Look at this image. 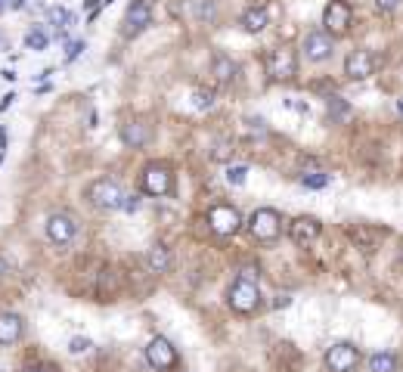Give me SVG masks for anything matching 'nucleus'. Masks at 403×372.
<instances>
[{
    "label": "nucleus",
    "instance_id": "nucleus-18",
    "mask_svg": "<svg viewBox=\"0 0 403 372\" xmlns=\"http://www.w3.org/2000/svg\"><path fill=\"white\" fill-rule=\"evenodd\" d=\"M211 74H214L220 84H227V81H233L236 78V62H233V56H227V53H214V59H211Z\"/></svg>",
    "mask_w": 403,
    "mask_h": 372
},
{
    "label": "nucleus",
    "instance_id": "nucleus-24",
    "mask_svg": "<svg viewBox=\"0 0 403 372\" xmlns=\"http://www.w3.org/2000/svg\"><path fill=\"white\" fill-rule=\"evenodd\" d=\"M245 174H248V167L245 165H236V167H227V180L229 183H245Z\"/></svg>",
    "mask_w": 403,
    "mask_h": 372
},
{
    "label": "nucleus",
    "instance_id": "nucleus-17",
    "mask_svg": "<svg viewBox=\"0 0 403 372\" xmlns=\"http://www.w3.org/2000/svg\"><path fill=\"white\" fill-rule=\"evenodd\" d=\"M242 28L248 31V34H258V31H264L267 28V22H270V16H267V10L264 6H248L245 12H242Z\"/></svg>",
    "mask_w": 403,
    "mask_h": 372
},
{
    "label": "nucleus",
    "instance_id": "nucleus-23",
    "mask_svg": "<svg viewBox=\"0 0 403 372\" xmlns=\"http://www.w3.org/2000/svg\"><path fill=\"white\" fill-rule=\"evenodd\" d=\"M329 183V177L322 171H310V174H301V186H307V189H322V186Z\"/></svg>",
    "mask_w": 403,
    "mask_h": 372
},
{
    "label": "nucleus",
    "instance_id": "nucleus-28",
    "mask_svg": "<svg viewBox=\"0 0 403 372\" xmlns=\"http://www.w3.org/2000/svg\"><path fill=\"white\" fill-rule=\"evenodd\" d=\"M81 50H84V43H81V41L68 43V53H65V59H68V62H72V59H74V56H78V53H81Z\"/></svg>",
    "mask_w": 403,
    "mask_h": 372
},
{
    "label": "nucleus",
    "instance_id": "nucleus-15",
    "mask_svg": "<svg viewBox=\"0 0 403 372\" xmlns=\"http://www.w3.org/2000/svg\"><path fill=\"white\" fill-rule=\"evenodd\" d=\"M22 332H25V320L19 313H0V344H16L19 338H22Z\"/></svg>",
    "mask_w": 403,
    "mask_h": 372
},
{
    "label": "nucleus",
    "instance_id": "nucleus-10",
    "mask_svg": "<svg viewBox=\"0 0 403 372\" xmlns=\"http://www.w3.org/2000/svg\"><path fill=\"white\" fill-rule=\"evenodd\" d=\"M149 25H152V6H149L146 0H134V3L127 6V16H124L121 34L124 37H136V34H143Z\"/></svg>",
    "mask_w": 403,
    "mask_h": 372
},
{
    "label": "nucleus",
    "instance_id": "nucleus-29",
    "mask_svg": "<svg viewBox=\"0 0 403 372\" xmlns=\"http://www.w3.org/2000/svg\"><path fill=\"white\" fill-rule=\"evenodd\" d=\"M136 205H140V198H136V196H124V205H121V208H124V211H136Z\"/></svg>",
    "mask_w": 403,
    "mask_h": 372
},
{
    "label": "nucleus",
    "instance_id": "nucleus-25",
    "mask_svg": "<svg viewBox=\"0 0 403 372\" xmlns=\"http://www.w3.org/2000/svg\"><path fill=\"white\" fill-rule=\"evenodd\" d=\"M90 338H72V341H68V351H72V353H87V351H90Z\"/></svg>",
    "mask_w": 403,
    "mask_h": 372
},
{
    "label": "nucleus",
    "instance_id": "nucleus-2",
    "mask_svg": "<svg viewBox=\"0 0 403 372\" xmlns=\"http://www.w3.org/2000/svg\"><path fill=\"white\" fill-rule=\"evenodd\" d=\"M87 198H90V205L99 208V211H118L124 205V189H121L118 180L99 177L87 186Z\"/></svg>",
    "mask_w": 403,
    "mask_h": 372
},
{
    "label": "nucleus",
    "instance_id": "nucleus-6",
    "mask_svg": "<svg viewBox=\"0 0 403 372\" xmlns=\"http://www.w3.org/2000/svg\"><path fill=\"white\" fill-rule=\"evenodd\" d=\"M351 22H353L351 3H344V0H329L326 10H322V25H326V34H332V37L347 34Z\"/></svg>",
    "mask_w": 403,
    "mask_h": 372
},
{
    "label": "nucleus",
    "instance_id": "nucleus-27",
    "mask_svg": "<svg viewBox=\"0 0 403 372\" xmlns=\"http://www.w3.org/2000/svg\"><path fill=\"white\" fill-rule=\"evenodd\" d=\"M375 6H378L382 12H394L397 6H400V0H375Z\"/></svg>",
    "mask_w": 403,
    "mask_h": 372
},
{
    "label": "nucleus",
    "instance_id": "nucleus-11",
    "mask_svg": "<svg viewBox=\"0 0 403 372\" xmlns=\"http://www.w3.org/2000/svg\"><path fill=\"white\" fill-rule=\"evenodd\" d=\"M146 360H149V366H152V369L165 372V369H171V366L177 363V351H174V344L167 338L155 335V338L146 344Z\"/></svg>",
    "mask_w": 403,
    "mask_h": 372
},
{
    "label": "nucleus",
    "instance_id": "nucleus-5",
    "mask_svg": "<svg viewBox=\"0 0 403 372\" xmlns=\"http://www.w3.org/2000/svg\"><path fill=\"white\" fill-rule=\"evenodd\" d=\"M208 227L214 229L217 236H236L242 229V214L239 208H233V205H211L208 208Z\"/></svg>",
    "mask_w": 403,
    "mask_h": 372
},
{
    "label": "nucleus",
    "instance_id": "nucleus-7",
    "mask_svg": "<svg viewBox=\"0 0 403 372\" xmlns=\"http://www.w3.org/2000/svg\"><path fill=\"white\" fill-rule=\"evenodd\" d=\"M171 189H174V174L167 165L152 161V165L143 167V192H149V196H167Z\"/></svg>",
    "mask_w": 403,
    "mask_h": 372
},
{
    "label": "nucleus",
    "instance_id": "nucleus-3",
    "mask_svg": "<svg viewBox=\"0 0 403 372\" xmlns=\"http://www.w3.org/2000/svg\"><path fill=\"white\" fill-rule=\"evenodd\" d=\"M248 233H251V239L258 242H276L279 233H282V217H279V211L273 208H258L251 217H248Z\"/></svg>",
    "mask_w": 403,
    "mask_h": 372
},
{
    "label": "nucleus",
    "instance_id": "nucleus-22",
    "mask_svg": "<svg viewBox=\"0 0 403 372\" xmlns=\"http://www.w3.org/2000/svg\"><path fill=\"white\" fill-rule=\"evenodd\" d=\"M47 31H41V28H31L28 34H25V47L28 50H47Z\"/></svg>",
    "mask_w": 403,
    "mask_h": 372
},
{
    "label": "nucleus",
    "instance_id": "nucleus-13",
    "mask_svg": "<svg viewBox=\"0 0 403 372\" xmlns=\"http://www.w3.org/2000/svg\"><path fill=\"white\" fill-rule=\"evenodd\" d=\"M320 233H322V223L310 214H301L289 223V236L295 245H310V242L320 239Z\"/></svg>",
    "mask_w": 403,
    "mask_h": 372
},
{
    "label": "nucleus",
    "instance_id": "nucleus-14",
    "mask_svg": "<svg viewBox=\"0 0 403 372\" xmlns=\"http://www.w3.org/2000/svg\"><path fill=\"white\" fill-rule=\"evenodd\" d=\"M372 72H375V59H372L369 50H353V53H347V59H344V74H347L351 81H366Z\"/></svg>",
    "mask_w": 403,
    "mask_h": 372
},
{
    "label": "nucleus",
    "instance_id": "nucleus-9",
    "mask_svg": "<svg viewBox=\"0 0 403 372\" xmlns=\"http://www.w3.org/2000/svg\"><path fill=\"white\" fill-rule=\"evenodd\" d=\"M78 236V220L65 211H56V214L47 217V239L53 245H68V242Z\"/></svg>",
    "mask_w": 403,
    "mask_h": 372
},
{
    "label": "nucleus",
    "instance_id": "nucleus-30",
    "mask_svg": "<svg viewBox=\"0 0 403 372\" xmlns=\"http://www.w3.org/2000/svg\"><path fill=\"white\" fill-rule=\"evenodd\" d=\"M25 372H47V369H25Z\"/></svg>",
    "mask_w": 403,
    "mask_h": 372
},
{
    "label": "nucleus",
    "instance_id": "nucleus-19",
    "mask_svg": "<svg viewBox=\"0 0 403 372\" xmlns=\"http://www.w3.org/2000/svg\"><path fill=\"white\" fill-rule=\"evenodd\" d=\"M146 264L152 273H167L171 270V251H167L165 245H152L146 254Z\"/></svg>",
    "mask_w": 403,
    "mask_h": 372
},
{
    "label": "nucleus",
    "instance_id": "nucleus-4",
    "mask_svg": "<svg viewBox=\"0 0 403 372\" xmlns=\"http://www.w3.org/2000/svg\"><path fill=\"white\" fill-rule=\"evenodd\" d=\"M329 372H353L360 366V347L351 344V341H335L332 347L322 357Z\"/></svg>",
    "mask_w": 403,
    "mask_h": 372
},
{
    "label": "nucleus",
    "instance_id": "nucleus-16",
    "mask_svg": "<svg viewBox=\"0 0 403 372\" xmlns=\"http://www.w3.org/2000/svg\"><path fill=\"white\" fill-rule=\"evenodd\" d=\"M149 136H152V130H149L146 121H127L121 124V143L130 149H143L149 143Z\"/></svg>",
    "mask_w": 403,
    "mask_h": 372
},
{
    "label": "nucleus",
    "instance_id": "nucleus-1",
    "mask_svg": "<svg viewBox=\"0 0 403 372\" xmlns=\"http://www.w3.org/2000/svg\"><path fill=\"white\" fill-rule=\"evenodd\" d=\"M227 304L236 310V313L248 316L260 307V285H258V276L254 270H239V276L233 279V285L227 289Z\"/></svg>",
    "mask_w": 403,
    "mask_h": 372
},
{
    "label": "nucleus",
    "instance_id": "nucleus-12",
    "mask_svg": "<svg viewBox=\"0 0 403 372\" xmlns=\"http://www.w3.org/2000/svg\"><path fill=\"white\" fill-rule=\"evenodd\" d=\"M335 53V37L326 34V31H310L304 37V56L310 62H326L329 56Z\"/></svg>",
    "mask_w": 403,
    "mask_h": 372
},
{
    "label": "nucleus",
    "instance_id": "nucleus-8",
    "mask_svg": "<svg viewBox=\"0 0 403 372\" xmlns=\"http://www.w3.org/2000/svg\"><path fill=\"white\" fill-rule=\"evenodd\" d=\"M267 74H270L273 81H291V78H295V74H298L295 50H289V47L273 50V53L267 56Z\"/></svg>",
    "mask_w": 403,
    "mask_h": 372
},
{
    "label": "nucleus",
    "instance_id": "nucleus-26",
    "mask_svg": "<svg viewBox=\"0 0 403 372\" xmlns=\"http://www.w3.org/2000/svg\"><path fill=\"white\" fill-rule=\"evenodd\" d=\"M211 103H214V93H205V90H196V105L198 109H211Z\"/></svg>",
    "mask_w": 403,
    "mask_h": 372
},
{
    "label": "nucleus",
    "instance_id": "nucleus-21",
    "mask_svg": "<svg viewBox=\"0 0 403 372\" xmlns=\"http://www.w3.org/2000/svg\"><path fill=\"white\" fill-rule=\"evenodd\" d=\"M47 19H50V25H53L56 31H65L68 25H72V12H68L65 6H50V10H47Z\"/></svg>",
    "mask_w": 403,
    "mask_h": 372
},
{
    "label": "nucleus",
    "instance_id": "nucleus-20",
    "mask_svg": "<svg viewBox=\"0 0 403 372\" xmlns=\"http://www.w3.org/2000/svg\"><path fill=\"white\" fill-rule=\"evenodd\" d=\"M400 369V360H397V353L391 351H378L369 357V372H397Z\"/></svg>",
    "mask_w": 403,
    "mask_h": 372
}]
</instances>
